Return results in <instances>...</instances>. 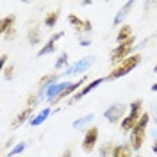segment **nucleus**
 I'll list each match as a JSON object with an SVG mask.
<instances>
[{"mask_svg": "<svg viewBox=\"0 0 157 157\" xmlns=\"http://www.w3.org/2000/svg\"><path fill=\"white\" fill-rule=\"evenodd\" d=\"M143 116V100H134L130 105H128V114L123 120H121V123H120V128H121V132H132V128L137 125V121H139V118Z\"/></svg>", "mask_w": 157, "mask_h": 157, "instance_id": "obj_1", "label": "nucleus"}, {"mask_svg": "<svg viewBox=\"0 0 157 157\" xmlns=\"http://www.w3.org/2000/svg\"><path fill=\"white\" fill-rule=\"evenodd\" d=\"M148 116L147 113H143V116L139 118V121H137V125L132 128V132H130V147L132 150H139V148L143 147V143H145V134H147V127H148Z\"/></svg>", "mask_w": 157, "mask_h": 157, "instance_id": "obj_2", "label": "nucleus"}, {"mask_svg": "<svg viewBox=\"0 0 157 157\" xmlns=\"http://www.w3.org/2000/svg\"><path fill=\"white\" fill-rule=\"evenodd\" d=\"M139 63H141V56H139V54L128 56L123 63H120L114 70H111V73L107 75V80H116V78H120V77H123V75H127V73H130V71L136 68Z\"/></svg>", "mask_w": 157, "mask_h": 157, "instance_id": "obj_3", "label": "nucleus"}, {"mask_svg": "<svg viewBox=\"0 0 157 157\" xmlns=\"http://www.w3.org/2000/svg\"><path fill=\"white\" fill-rule=\"evenodd\" d=\"M132 47H134V38H130L128 41L121 43V45H118L116 48L111 52V63H123V61L128 57V54H130Z\"/></svg>", "mask_w": 157, "mask_h": 157, "instance_id": "obj_4", "label": "nucleus"}, {"mask_svg": "<svg viewBox=\"0 0 157 157\" xmlns=\"http://www.w3.org/2000/svg\"><path fill=\"white\" fill-rule=\"evenodd\" d=\"M125 113H127V105L125 104H113L111 107L105 109V113H104V116L107 121L111 123H121V120L125 118Z\"/></svg>", "mask_w": 157, "mask_h": 157, "instance_id": "obj_5", "label": "nucleus"}, {"mask_svg": "<svg viewBox=\"0 0 157 157\" xmlns=\"http://www.w3.org/2000/svg\"><path fill=\"white\" fill-rule=\"evenodd\" d=\"M14 21H16V16L14 14H7L0 20V34L6 39H9L14 36Z\"/></svg>", "mask_w": 157, "mask_h": 157, "instance_id": "obj_6", "label": "nucleus"}, {"mask_svg": "<svg viewBox=\"0 0 157 157\" xmlns=\"http://www.w3.org/2000/svg\"><path fill=\"white\" fill-rule=\"evenodd\" d=\"M98 141V127H89V130L84 134V141H82V150L84 152H93Z\"/></svg>", "mask_w": 157, "mask_h": 157, "instance_id": "obj_7", "label": "nucleus"}, {"mask_svg": "<svg viewBox=\"0 0 157 157\" xmlns=\"http://www.w3.org/2000/svg\"><path fill=\"white\" fill-rule=\"evenodd\" d=\"M104 80H107V77H100V78H95V80H91L89 84H86L84 88H80V89L77 91V93H75V95L71 97L70 104H75V102H77V100H80V98L84 97V95H88L89 91H93L95 88H98V86H100V84H102Z\"/></svg>", "mask_w": 157, "mask_h": 157, "instance_id": "obj_8", "label": "nucleus"}, {"mask_svg": "<svg viewBox=\"0 0 157 157\" xmlns=\"http://www.w3.org/2000/svg\"><path fill=\"white\" fill-rule=\"evenodd\" d=\"M86 80H88V77L84 75V77L80 78V80H77V82H73V84H70L68 88L64 89V91H63V93H61V95H59L57 98H54V100H52L50 104H52V105H56V104H59V102H61L63 98H66V97H68V95H71V93L75 95V93H77V89H80V86H82V84H84Z\"/></svg>", "mask_w": 157, "mask_h": 157, "instance_id": "obj_9", "label": "nucleus"}, {"mask_svg": "<svg viewBox=\"0 0 157 157\" xmlns=\"http://www.w3.org/2000/svg\"><path fill=\"white\" fill-rule=\"evenodd\" d=\"M63 36H64V32H56V34L47 41V45L41 47V50L38 52V57H43V56H47V54H54V52H56V43H57Z\"/></svg>", "mask_w": 157, "mask_h": 157, "instance_id": "obj_10", "label": "nucleus"}, {"mask_svg": "<svg viewBox=\"0 0 157 157\" xmlns=\"http://www.w3.org/2000/svg\"><path fill=\"white\" fill-rule=\"evenodd\" d=\"M59 80V75L57 73H48V75H45V77H41V80H39V93L38 97L41 98L47 91H48V88L52 86V84H56Z\"/></svg>", "mask_w": 157, "mask_h": 157, "instance_id": "obj_11", "label": "nucleus"}, {"mask_svg": "<svg viewBox=\"0 0 157 157\" xmlns=\"http://www.w3.org/2000/svg\"><path fill=\"white\" fill-rule=\"evenodd\" d=\"M93 63V56H88L86 59H80L78 63H75L73 66H70L66 71H64V75H73V73H82L84 70L89 68V64Z\"/></svg>", "mask_w": 157, "mask_h": 157, "instance_id": "obj_12", "label": "nucleus"}, {"mask_svg": "<svg viewBox=\"0 0 157 157\" xmlns=\"http://www.w3.org/2000/svg\"><path fill=\"white\" fill-rule=\"evenodd\" d=\"M68 21L73 25V29L77 30V32H89V30H91V21H89V20H80L78 16H75V14H70Z\"/></svg>", "mask_w": 157, "mask_h": 157, "instance_id": "obj_13", "label": "nucleus"}, {"mask_svg": "<svg viewBox=\"0 0 157 157\" xmlns=\"http://www.w3.org/2000/svg\"><path fill=\"white\" fill-rule=\"evenodd\" d=\"M32 111H34V107H25V109H23V111H21V113L18 114V116L13 120V123H11V128L14 130V128L21 127V125H23V123H25V121H27V120L30 118Z\"/></svg>", "mask_w": 157, "mask_h": 157, "instance_id": "obj_14", "label": "nucleus"}, {"mask_svg": "<svg viewBox=\"0 0 157 157\" xmlns=\"http://www.w3.org/2000/svg\"><path fill=\"white\" fill-rule=\"evenodd\" d=\"M130 38H134L132 36V29H130V25H121L120 27V32L116 34V43L118 45H121V43H125V41H128Z\"/></svg>", "mask_w": 157, "mask_h": 157, "instance_id": "obj_15", "label": "nucleus"}, {"mask_svg": "<svg viewBox=\"0 0 157 157\" xmlns=\"http://www.w3.org/2000/svg\"><path fill=\"white\" fill-rule=\"evenodd\" d=\"M130 155H132V147L128 143V145H118V147H114L111 157H130Z\"/></svg>", "mask_w": 157, "mask_h": 157, "instance_id": "obj_16", "label": "nucleus"}, {"mask_svg": "<svg viewBox=\"0 0 157 157\" xmlns=\"http://www.w3.org/2000/svg\"><path fill=\"white\" fill-rule=\"evenodd\" d=\"M59 16H61V11L56 9V11H50V13H47V16H45V27H56V23H57Z\"/></svg>", "mask_w": 157, "mask_h": 157, "instance_id": "obj_17", "label": "nucleus"}, {"mask_svg": "<svg viewBox=\"0 0 157 157\" xmlns=\"http://www.w3.org/2000/svg\"><path fill=\"white\" fill-rule=\"evenodd\" d=\"M132 6H134V2H127V4H125V6H123L121 9L118 11V14L114 16V20H113V23H114V25H118V23H121V20H123V18H125V16L128 14V11L132 9Z\"/></svg>", "mask_w": 157, "mask_h": 157, "instance_id": "obj_18", "label": "nucleus"}, {"mask_svg": "<svg viewBox=\"0 0 157 157\" xmlns=\"http://www.w3.org/2000/svg\"><path fill=\"white\" fill-rule=\"evenodd\" d=\"M50 113H52L50 109H43L38 116L30 120V127H38V125H41V123H43V121H47V118L50 116Z\"/></svg>", "mask_w": 157, "mask_h": 157, "instance_id": "obj_19", "label": "nucleus"}, {"mask_svg": "<svg viewBox=\"0 0 157 157\" xmlns=\"http://www.w3.org/2000/svg\"><path fill=\"white\" fill-rule=\"evenodd\" d=\"M93 118H95L93 114H88L86 118H78V120H75V121H73V128H80L82 125H88Z\"/></svg>", "mask_w": 157, "mask_h": 157, "instance_id": "obj_20", "label": "nucleus"}, {"mask_svg": "<svg viewBox=\"0 0 157 157\" xmlns=\"http://www.w3.org/2000/svg\"><path fill=\"white\" fill-rule=\"evenodd\" d=\"M66 64H68V54L63 52V54L59 56V59L56 61V70H61L63 66H66Z\"/></svg>", "mask_w": 157, "mask_h": 157, "instance_id": "obj_21", "label": "nucleus"}, {"mask_svg": "<svg viewBox=\"0 0 157 157\" xmlns=\"http://www.w3.org/2000/svg\"><path fill=\"white\" fill-rule=\"evenodd\" d=\"M113 150H114V147H113L111 143L104 145V147L100 148V157H109V155H113Z\"/></svg>", "mask_w": 157, "mask_h": 157, "instance_id": "obj_22", "label": "nucleus"}, {"mask_svg": "<svg viewBox=\"0 0 157 157\" xmlns=\"http://www.w3.org/2000/svg\"><path fill=\"white\" fill-rule=\"evenodd\" d=\"M29 41H30V45H38L39 41H41V39H39V30L38 29H32L29 32Z\"/></svg>", "mask_w": 157, "mask_h": 157, "instance_id": "obj_23", "label": "nucleus"}, {"mask_svg": "<svg viewBox=\"0 0 157 157\" xmlns=\"http://www.w3.org/2000/svg\"><path fill=\"white\" fill-rule=\"evenodd\" d=\"M23 148H25V143H18V145H16V147H14V148L9 152V155H16V154H20Z\"/></svg>", "mask_w": 157, "mask_h": 157, "instance_id": "obj_24", "label": "nucleus"}, {"mask_svg": "<svg viewBox=\"0 0 157 157\" xmlns=\"http://www.w3.org/2000/svg\"><path fill=\"white\" fill-rule=\"evenodd\" d=\"M4 77L6 78L13 77V66H6V68H4Z\"/></svg>", "mask_w": 157, "mask_h": 157, "instance_id": "obj_25", "label": "nucleus"}, {"mask_svg": "<svg viewBox=\"0 0 157 157\" xmlns=\"http://www.w3.org/2000/svg\"><path fill=\"white\" fill-rule=\"evenodd\" d=\"M6 63H7V54H2V57H0V66H2V70L6 68Z\"/></svg>", "mask_w": 157, "mask_h": 157, "instance_id": "obj_26", "label": "nucleus"}, {"mask_svg": "<svg viewBox=\"0 0 157 157\" xmlns=\"http://www.w3.org/2000/svg\"><path fill=\"white\" fill-rule=\"evenodd\" d=\"M78 45H80V47H89V45H91V41H88V39H82V41H78Z\"/></svg>", "mask_w": 157, "mask_h": 157, "instance_id": "obj_27", "label": "nucleus"}, {"mask_svg": "<svg viewBox=\"0 0 157 157\" xmlns=\"http://www.w3.org/2000/svg\"><path fill=\"white\" fill-rule=\"evenodd\" d=\"M152 150H154V154H155V157H157V139L152 143Z\"/></svg>", "mask_w": 157, "mask_h": 157, "instance_id": "obj_28", "label": "nucleus"}, {"mask_svg": "<svg viewBox=\"0 0 157 157\" xmlns=\"http://www.w3.org/2000/svg\"><path fill=\"white\" fill-rule=\"evenodd\" d=\"M63 157H71V152H70V150H66V152L63 154Z\"/></svg>", "mask_w": 157, "mask_h": 157, "instance_id": "obj_29", "label": "nucleus"}, {"mask_svg": "<svg viewBox=\"0 0 157 157\" xmlns=\"http://www.w3.org/2000/svg\"><path fill=\"white\" fill-rule=\"evenodd\" d=\"M150 89H152V91L155 93V91H157V84H154V86H152V88H150Z\"/></svg>", "mask_w": 157, "mask_h": 157, "instance_id": "obj_30", "label": "nucleus"}, {"mask_svg": "<svg viewBox=\"0 0 157 157\" xmlns=\"http://www.w3.org/2000/svg\"><path fill=\"white\" fill-rule=\"evenodd\" d=\"M154 71H155V73H157V64H155V68H154Z\"/></svg>", "mask_w": 157, "mask_h": 157, "instance_id": "obj_31", "label": "nucleus"}, {"mask_svg": "<svg viewBox=\"0 0 157 157\" xmlns=\"http://www.w3.org/2000/svg\"><path fill=\"white\" fill-rule=\"evenodd\" d=\"M137 157H143V155H137Z\"/></svg>", "mask_w": 157, "mask_h": 157, "instance_id": "obj_32", "label": "nucleus"}]
</instances>
